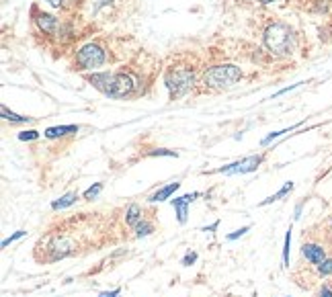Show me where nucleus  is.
I'll use <instances>...</instances> for the list:
<instances>
[{
    "label": "nucleus",
    "instance_id": "obj_1",
    "mask_svg": "<svg viewBox=\"0 0 332 297\" xmlns=\"http://www.w3.org/2000/svg\"><path fill=\"white\" fill-rule=\"evenodd\" d=\"M88 82L98 88L101 92L109 94V96H125L134 90V84L136 80L129 76V74H107V72H101V74H92L88 76Z\"/></svg>",
    "mask_w": 332,
    "mask_h": 297
},
{
    "label": "nucleus",
    "instance_id": "obj_2",
    "mask_svg": "<svg viewBox=\"0 0 332 297\" xmlns=\"http://www.w3.org/2000/svg\"><path fill=\"white\" fill-rule=\"evenodd\" d=\"M264 45L275 56H287L293 47V33L283 23H273L264 31Z\"/></svg>",
    "mask_w": 332,
    "mask_h": 297
},
{
    "label": "nucleus",
    "instance_id": "obj_3",
    "mask_svg": "<svg viewBox=\"0 0 332 297\" xmlns=\"http://www.w3.org/2000/svg\"><path fill=\"white\" fill-rule=\"evenodd\" d=\"M240 76H242L240 68L232 66V64L213 66L205 72V84L211 88H230L240 80Z\"/></svg>",
    "mask_w": 332,
    "mask_h": 297
},
{
    "label": "nucleus",
    "instance_id": "obj_4",
    "mask_svg": "<svg viewBox=\"0 0 332 297\" xmlns=\"http://www.w3.org/2000/svg\"><path fill=\"white\" fill-rule=\"evenodd\" d=\"M193 84H195V76H193L191 70L179 68V70H173V72L166 74V86H169V90H171L173 96L187 94L193 88Z\"/></svg>",
    "mask_w": 332,
    "mask_h": 297
},
{
    "label": "nucleus",
    "instance_id": "obj_5",
    "mask_svg": "<svg viewBox=\"0 0 332 297\" xmlns=\"http://www.w3.org/2000/svg\"><path fill=\"white\" fill-rule=\"evenodd\" d=\"M105 52L94 45V43H88L84 45L80 52L76 54V64L80 66V70H94V68H101L105 64Z\"/></svg>",
    "mask_w": 332,
    "mask_h": 297
},
{
    "label": "nucleus",
    "instance_id": "obj_6",
    "mask_svg": "<svg viewBox=\"0 0 332 297\" xmlns=\"http://www.w3.org/2000/svg\"><path fill=\"white\" fill-rule=\"evenodd\" d=\"M260 162H262V156H248V158H242L238 162H232L224 168H219L217 172H221V174H244V172L256 170Z\"/></svg>",
    "mask_w": 332,
    "mask_h": 297
},
{
    "label": "nucleus",
    "instance_id": "obj_7",
    "mask_svg": "<svg viewBox=\"0 0 332 297\" xmlns=\"http://www.w3.org/2000/svg\"><path fill=\"white\" fill-rule=\"evenodd\" d=\"M197 197H199V193H189V195L179 197V199H173V207L177 211L179 224H185L187 221V207H189V203H193L197 199Z\"/></svg>",
    "mask_w": 332,
    "mask_h": 297
},
{
    "label": "nucleus",
    "instance_id": "obj_8",
    "mask_svg": "<svg viewBox=\"0 0 332 297\" xmlns=\"http://www.w3.org/2000/svg\"><path fill=\"white\" fill-rule=\"evenodd\" d=\"M302 254L306 256V261H310L312 265H322L326 261V252L322 246L318 244H306L304 248H302Z\"/></svg>",
    "mask_w": 332,
    "mask_h": 297
},
{
    "label": "nucleus",
    "instance_id": "obj_9",
    "mask_svg": "<svg viewBox=\"0 0 332 297\" xmlns=\"http://www.w3.org/2000/svg\"><path fill=\"white\" fill-rule=\"evenodd\" d=\"M37 25H39L45 33H49V35H55V33H58V19L51 17V15H39V17H37Z\"/></svg>",
    "mask_w": 332,
    "mask_h": 297
},
{
    "label": "nucleus",
    "instance_id": "obj_10",
    "mask_svg": "<svg viewBox=\"0 0 332 297\" xmlns=\"http://www.w3.org/2000/svg\"><path fill=\"white\" fill-rule=\"evenodd\" d=\"M181 187V182H171V184H166V187H162L160 191H156L152 197H150V201L152 203H158V201H166V199H169V197L177 191Z\"/></svg>",
    "mask_w": 332,
    "mask_h": 297
},
{
    "label": "nucleus",
    "instance_id": "obj_11",
    "mask_svg": "<svg viewBox=\"0 0 332 297\" xmlns=\"http://www.w3.org/2000/svg\"><path fill=\"white\" fill-rule=\"evenodd\" d=\"M76 131H78V125H58V127L45 129V137L53 139V137H60V135H66V133H76Z\"/></svg>",
    "mask_w": 332,
    "mask_h": 297
},
{
    "label": "nucleus",
    "instance_id": "obj_12",
    "mask_svg": "<svg viewBox=\"0 0 332 297\" xmlns=\"http://www.w3.org/2000/svg\"><path fill=\"white\" fill-rule=\"evenodd\" d=\"M76 199H78V195H76V193H68V195L60 197L58 201H53V203H51V209H55V211H58V209H66V207L74 205Z\"/></svg>",
    "mask_w": 332,
    "mask_h": 297
},
{
    "label": "nucleus",
    "instance_id": "obj_13",
    "mask_svg": "<svg viewBox=\"0 0 332 297\" xmlns=\"http://www.w3.org/2000/svg\"><path fill=\"white\" fill-rule=\"evenodd\" d=\"M125 221H127L129 226H138V224L142 221V209H140L138 205H129L127 211H125Z\"/></svg>",
    "mask_w": 332,
    "mask_h": 297
},
{
    "label": "nucleus",
    "instance_id": "obj_14",
    "mask_svg": "<svg viewBox=\"0 0 332 297\" xmlns=\"http://www.w3.org/2000/svg\"><path fill=\"white\" fill-rule=\"evenodd\" d=\"M291 189H293V182H285V187H283L281 191H277L275 195H271V197H269V199H264V201H262L260 205H269V203H273V201H279V199H281V197H285V195H287V193H289Z\"/></svg>",
    "mask_w": 332,
    "mask_h": 297
},
{
    "label": "nucleus",
    "instance_id": "obj_15",
    "mask_svg": "<svg viewBox=\"0 0 332 297\" xmlns=\"http://www.w3.org/2000/svg\"><path fill=\"white\" fill-rule=\"evenodd\" d=\"M0 111H3V117H5L7 121H11V123H27V121H31V117H23V115H17V113L9 111L7 107H3Z\"/></svg>",
    "mask_w": 332,
    "mask_h": 297
},
{
    "label": "nucleus",
    "instance_id": "obj_16",
    "mask_svg": "<svg viewBox=\"0 0 332 297\" xmlns=\"http://www.w3.org/2000/svg\"><path fill=\"white\" fill-rule=\"evenodd\" d=\"M152 224H148V221H140L138 226H136V236L138 238H142V236H148V234H152Z\"/></svg>",
    "mask_w": 332,
    "mask_h": 297
},
{
    "label": "nucleus",
    "instance_id": "obj_17",
    "mask_svg": "<svg viewBox=\"0 0 332 297\" xmlns=\"http://www.w3.org/2000/svg\"><path fill=\"white\" fill-rule=\"evenodd\" d=\"M295 127H297V125H293V127H289V129H281V131H273V133H269V135H267V137H264V139H262L260 143H262V145H267V143H271L273 139H277V137H281L283 133H289V131H293Z\"/></svg>",
    "mask_w": 332,
    "mask_h": 297
},
{
    "label": "nucleus",
    "instance_id": "obj_18",
    "mask_svg": "<svg viewBox=\"0 0 332 297\" xmlns=\"http://www.w3.org/2000/svg\"><path fill=\"white\" fill-rule=\"evenodd\" d=\"M289 246H291V232L285 234V248H283V263H285V267L289 265Z\"/></svg>",
    "mask_w": 332,
    "mask_h": 297
},
{
    "label": "nucleus",
    "instance_id": "obj_19",
    "mask_svg": "<svg viewBox=\"0 0 332 297\" xmlns=\"http://www.w3.org/2000/svg\"><path fill=\"white\" fill-rule=\"evenodd\" d=\"M101 191H103V184H101V182H96L94 187H90V189L84 193V199H88V201H90V199H94V197H96Z\"/></svg>",
    "mask_w": 332,
    "mask_h": 297
},
{
    "label": "nucleus",
    "instance_id": "obj_20",
    "mask_svg": "<svg viewBox=\"0 0 332 297\" xmlns=\"http://www.w3.org/2000/svg\"><path fill=\"white\" fill-rule=\"evenodd\" d=\"M320 275H332V258H326L322 265H318Z\"/></svg>",
    "mask_w": 332,
    "mask_h": 297
},
{
    "label": "nucleus",
    "instance_id": "obj_21",
    "mask_svg": "<svg viewBox=\"0 0 332 297\" xmlns=\"http://www.w3.org/2000/svg\"><path fill=\"white\" fill-rule=\"evenodd\" d=\"M37 137H39V133L33 131V129H31V131H21V133H19V139H21V141H31V139H37Z\"/></svg>",
    "mask_w": 332,
    "mask_h": 297
},
{
    "label": "nucleus",
    "instance_id": "obj_22",
    "mask_svg": "<svg viewBox=\"0 0 332 297\" xmlns=\"http://www.w3.org/2000/svg\"><path fill=\"white\" fill-rule=\"evenodd\" d=\"M25 236V232L23 230H19V232H15L11 238H7V240H3V248H7V246L11 244V242H15V240H19V238H23Z\"/></svg>",
    "mask_w": 332,
    "mask_h": 297
},
{
    "label": "nucleus",
    "instance_id": "obj_23",
    "mask_svg": "<svg viewBox=\"0 0 332 297\" xmlns=\"http://www.w3.org/2000/svg\"><path fill=\"white\" fill-rule=\"evenodd\" d=\"M250 228L248 226H244V228H240V230H236L234 234H228V240H236V238H240V236H244L246 232H248Z\"/></svg>",
    "mask_w": 332,
    "mask_h": 297
},
{
    "label": "nucleus",
    "instance_id": "obj_24",
    "mask_svg": "<svg viewBox=\"0 0 332 297\" xmlns=\"http://www.w3.org/2000/svg\"><path fill=\"white\" fill-rule=\"evenodd\" d=\"M195 261H197V254H195V252H189V254L183 258V265H185V267H189V265H193Z\"/></svg>",
    "mask_w": 332,
    "mask_h": 297
},
{
    "label": "nucleus",
    "instance_id": "obj_25",
    "mask_svg": "<svg viewBox=\"0 0 332 297\" xmlns=\"http://www.w3.org/2000/svg\"><path fill=\"white\" fill-rule=\"evenodd\" d=\"M152 156H177V152H171V150H156V152H152Z\"/></svg>",
    "mask_w": 332,
    "mask_h": 297
},
{
    "label": "nucleus",
    "instance_id": "obj_26",
    "mask_svg": "<svg viewBox=\"0 0 332 297\" xmlns=\"http://www.w3.org/2000/svg\"><path fill=\"white\" fill-rule=\"evenodd\" d=\"M119 289H113V291H105V293H101L98 297H119Z\"/></svg>",
    "mask_w": 332,
    "mask_h": 297
},
{
    "label": "nucleus",
    "instance_id": "obj_27",
    "mask_svg": "<svg viewBox=\"0 0 332 297\" xmlns=\"http://www.w3.org/2000/svg\"><path fill=\"white\" fill-rule=\"evenodd\" d=\"M318 297H332V291L324 287V289H320V293H318Z\"/></svg>",
    "mask_w": 332,
    "mask_h": 297
},
{
    "label": "nucleus",
    "instance_id": "obj_28",
    "mask_svg": "<svg viewBox=\"0 0 332 297\" xmlns=\"http://www.w3.org/2000/svg\"><path fill=\"white\" fill-rule=\"evenodd\" d=\"M45 3H49L51 7H62V0H45Z\"/></svg>",
    "mask_w": 332,
    "mask_h": 297
},
{
    "label": "nucleus",
    "instance_id": "obj_29",
    "mask_svg": "<svg viewBox=\"0 0 332 297\" xmlns=\"http://www.w3.org/2000/svg\"><path fill=\"white\" fill-rule=\"evenodd\" d=\"M258 3H262V5H269V3H277V0H258Z\"/></svg>",
    "mask_w": 332,
    "mask_h": 297
},
{
    "label": "nucleus",
    "instance_id": "obj_30",
    "mask_svg": "<svg viewBox=\"0 0 332 297\" xmlns=\"http://www.w3.org/2000/svg\"><path fill=\"white\" fill-rule=\"evenodd\" d=\"M111 0H101V7H105V5H109Z\"/></svg>",
    "mask_w": 332,
    "mask_h": 297
}]
</instances>
